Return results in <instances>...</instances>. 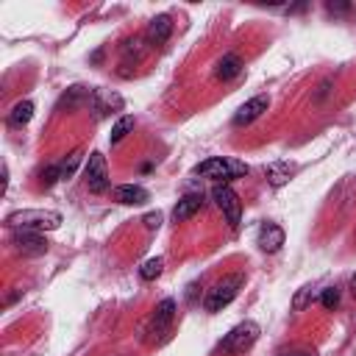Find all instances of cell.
Wrapping results in <instances>:
<instances>
[{"label":"cell","mask_w":356,"mask_h":356,"mask_svg":"<svg viewBox=\"0 0 356 356\" xmlns=\"http://www.w3.org/2000/svg\"><path fill=\"white\" fill-rule=\"evenodd\" d=\"M11 231H56L61 225V214L53 209H19L6 217Z\"/></svg>","instance_id":"6da1fadb"},{"label":"cell","mask_w":356,"mask_h":356,"mask_svg":"<svg viewBox=\"0 0 356 356\" xmlns=\"http://www.w3.org/2000/svg\"><path fill=\"white\" fill-rule=\"evenodd\" d=\"M248 172V164L239 161V159H222V156H214V159H206L200 164H195V175H203V178H214L217 184H225L231 178H239Z\"/></svg>","instance_id":"7a4b0ae2"},{"label":"cell","mask_w":356,"mask_h":356,"mask_svg":"<svg viewBox=\"0 0 356 356\" xmlns=\"http://www.w3.org/2000/svg\"><path fill=\"white\" fill-rule=\"evenodd\" d=\"M242 284H245V275H242V273H231V275L220 278V281L209 289V295H206V300H203L206 312H211V314H214V312H222V309L239 295Z\"/></svg>","instance_id":"3957f363"},{"label":"cell","mask_w":356,"mask_h":356,"mask_svg":"<svg viewBox=\"0 0 356 356\" xmlns=\"http://www.w3.org/2000/svg\"><path fill=\"white\" fill-rule=\"evenodd\" d=\"M259 334H261L259 323H253V320H242L239 325H234V328L225 334V339L220 342V350H222V353H234V356H239V353H245V350H250V348L256 345Z\"/></svg>","instance_id":"277c9868"},{"label":"cell","mask_w":356,"mask_h":356,"mask_svg":"<svg viewBox=\"0 0 356 356\" xmlns=\"http://www.w3.org/2000/svg\"><path fill=\"white\" fill-rule=\"evenodd\" d=\"M211 200L217 203V209L222 211V217L228 220V225L236 228L239 220H242V203H239V195H236L228 184H214V186H211Z\"/></svg>","instance_id":"5b68a950"},{"label":"cell","mask_w":356,"mask_h":356,"mask_svg":"<svg viewBox=\"0 0 356 356\" xmlns=\"http://www.w3.org/2000/svg\"><path fill=\"white\" fill-rule=\"evenodd\" d=\"M172 317H175V300H172V298H164V300L153 309V317H150L147 334H150L153 342H161V339L167 337V331H170V325H172Z\"/></svg>","instance_id":"8992f818"},{"label":"cell","mask_w":356,"mask_h":356,"mask_svg":"<svg viewBox=\"0 0 356 356\" xmlns=\"http://www.w3.org/2000/svg\"><path fill=\"white\" fill-rule=\"evenodd\" d=\"M86 186H89V192H95V195H100V192H106L108 189V167H106V156L103 153H89V161H86Z\"/></svg>","instance_id":"52a82bcc"},{"label":"cell","mask_w":356,"mask_h":356,"mask_svg":"<svg viewBox=\"0 0 356 356\" xmlns=\"http://www.w3.org/2000/svg\"><path fill=\"white\" fill-rule=\"evenodd\" d=\"M11 245L22 256H42V253H47V239L39 231H14L11 234Z\"/></svg>","instance_id":"ba28073f"},{"label":"cell","mask_w":356,"mask_h":356,"mask_svg":"<svg viewBox=\"0 0 356 356\" xmlns=\"http://www.w3.org/2000/svg\"><path fill=\"white\" fill-rule=\"evenodd\" d=\"M111 200H117L120 206H142L150 200V192L139 184H120L111 189Z\"/></svg>","instance_id":"9c48e42d"},{"label":"cell","mask_w":356,"mask_h":356,"mask_svg":"<svg viewBox=\"0 0 356 356\" xmlns=\"http://www.w3.org/2000/svg\"><path fill=\"white\" fill-rule=\"evenodd\" d=\"M267 106H270V97H267V95H256V97H250V100L242 103L239 111L234 114V125H250L253 120H259V117L267 111Z\"/></svg>","instance_id":"30bf717a"},{"label":"cell","mask_w":356,"mask_h":356,"mask_svg":"<svg viewBox=\"0 0 356 356\" xmlns=\"http://www.w3.org/2000/svg\"><path fill=\"white\" fill-rule=\"evenodd\" d=\"M284 239H286V234H284V228L275 225V222H264V225L259 228V236H256V242H259V248H261L264 253H275V250L284 245Z\"/></svg>","instance_id":"8fae6325"},{"label":"cell","mask_w":356,"mask_h":356,"mask_svg":"<svg viewBox=\"0 0 356 356\" xmlns=\"http://www.w3.org/2000/svg\"><path fill=\"white\" fill-rule=\"evenodd\" d=\"M92 106H95L97 114H111V111L122 108V97L117 92H108V89H95L92 92Z\"/></svg>","instance_id":"7c38bea8"},{"label":"cell","mask_w":356,"mask_h":356,"mask_svg":"<svg viewBox=\"0 0 356 356\" xmlns=\"http://www.w3.org/2000/svg\"><path fill=\"white\" fill-rule=\"evenodd\" d=\"M170 33H172V19L167 14H159L150 19V25H147V42L150 44H164L170 39Z\"/></svg>","instance_id":"4fadbf2b"},{"label":"cell","mask_w":356,"mask_h":356,"mask_svg":"<svg viewBox=\"0 0 356 356\" xmlns=\"http://www.w3.org/2000/svg\"><path fill=\"white\" fill-rule=\"evenodd\" d=\"M200 206H203V195H184V197L175 203V209H172V220H175V222H184V220H189L192 214H197Z\"/></svg>","instance_id":"5bb4252c"},{"label":"cell","mask_w":356,"mask_h":356,"mask_svg":"<svg viewBox=\"0 0 356 356\" xmlns=\"http://www.w3.org/2000/svg\"><path fill=\"white\" fill-rule=\"evenodd\" d=\"M242 58L236 56V53H225L220 61H217V70H214V75L220 78V81H231V78H236L239 72H242Z\"/></svg>","instance_id":"9a60e30c"},{"label":"cell","mask_w":356,"mask_h":356,"mask_svg":"<svg viewBox=\"0 0 356 356\" xmlns=\"http://www.w3.org/2000/svg\"><path fill=\"white\" fill-rule=\"evenodd\" d=\"M292 172H295V167H292L289 161H270V164L264 167V175H267V181H270V186H284V184L292 178Z\"/></svg>","instance_id":"2e32d148"},{"label":"cell","mask_w":356,"mask_h":356,"mask_svg":"<svg viewBox=\"0 0 356 356\" xmlns=\"http://www.w3.org/2000/svg\"><path fill=\"white\" fill-rule=\"evenodd\" d=\"M31 117H33V103H31V100H19V103L11 108V114H8V125L22 128V125L31 122Z\"/></svg>","instance_id":"e0dca14e"},{"label":"cell","mask_w":356,"mask_h":356,"mask_svg":"<svg viewBox=\"0 0 356 356\" xmlns=\"http://www.w3.org/2000/svg\"><path fill=\"white\" fill-rule=\"evenodd\" d=\"M128 131H134V117L131 114H122L117 122H114V128H111V136H108V142L111 145H117V142H122L125 136H128Z\"/></svg>","instance_id":"ac0fdd59"},{"label":"cell","mask_w":356,"mask_h":356,"mask_svg":"<svg viewBox=\"0 0 356 356\" xmlns=\"http://www.w3.org/2000/svg\"><path fill=\"white\" fill-rule=\"evenodd\" d=\"M161 270H164V259H147L142 267H139V275H142V281H153V278H159L161 275Z\"/></svg>","instance_id":"d6986e66"},{"label":"cell","mask_w":356,"mask_h":356,"mask_svg":"<svg viewBox=\"0 0 356 356\" xmlns=\"http://www.w3.org/2000/svg\"><path fill=\"white\" fill-rule=\"evenodd\" d=\"M81 150H72L64 161H58V170H61V181H67V178H72V172L78 170V164H81Z\"/></svg>","instance_id":"ffe728a7"},{"label":"cell","mask_w":356,"mask_h":356,"mask_svg":"<svg viewBox=\"0 0 356 356\" xmlns=\"http://www.w3.org/2000/svg\"><path fill=\"white\" fill-rule=\"evenodd\" d=\"M56 181H61V170H58V164H50V167H44V170L39 172V184H42V186H53Z\"/></svg>","instance_id":"44dd1931"},{"label":"cell","mask_w":356,"mask_h":356,"mask_svg":"<svg viewBox=\"0 0 356 356\" xmlns=\"http://www.w3.org/2000/svg\"><path fill=\"white\" fill-rule=\"evenodd\" d=\"M309 300H312V286H300L292 298V312H303L309 306Z\"/></svg>","instance_id":"7402d4cb"},{"label":"cell","mask_w":356,"mask_h":356,"mask_svg":"<svg viewBox=\"0 0 356 356\" xmlns=\"http://www.w3.org/2000/svg\"><path fill=\"white\" fill-rule=\"evenodd\" d=\"M320 303H323V309L334 312V309L339 306V289H337V286H328V289H323V295H320Z\"/></svg>","instance_id":"603a6c76"},{"label":"cell","mask_w":356,"mask_h":356,"mask_svg":"<svg viewBox=\"0 0 356 356\" xmlns=\"http://www.w3.org/2000/svg\"><path fill=\"white\" fill-rule=\"evenodd\" d=\"M142 222H145V228H147V231H153V228H159V225H161V214H159V211H147Z\"/></svg>","instance_id":"cb8c5ba5"},{"label":"cell","mask_w":356,"mask_h":356,"mask_svg":"<svg viewBox=\"0 0 356 356\" xmlns=\"http://www.w3.org/2000/svg\"><path fill=\"white\" fill-rule=\"evenodd\" d=\"M348 8H350V6H339V3H328V11H331V14H345Z\"/></svg>","instance_id":"d4e9b609"},{"label":"cell","mask_w":356,"mask_h":356,"mask_svg":"<svg viewBox=\"0 0 356 356\" xmlns=\"http://www.w3.org/2000/svg\"><path fill=\"white\" fill-rule=\"evenodd\" d=\"M292 356H317V353H309V350H298V353H292Z\"/></svg>","instance_id":"484cf974"},{"label":"cell","mask_w":356,"mask_h":356,"mask_svg":"<svg viewBox=\"0 0 356 356\" xmlns=\"http://www.w3.org/2000/svg\"><path fill=\"white\" fill-rule=\"evenodd\" d=\"M350 289H353V295H356V275H353V281H350Z\"/></svg>","instance_id":"4316f807"}]
</instances>
